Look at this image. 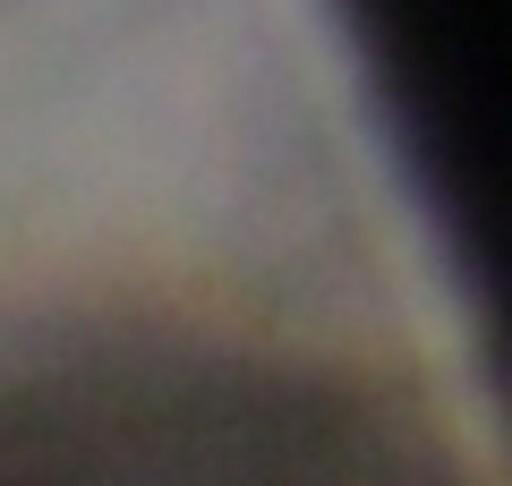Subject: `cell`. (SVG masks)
<instances>
[{
  "instance_id": "6da1fadb",
  "label": "cell",
  "mask_w": 512,
  "mask_h": 486,
  "mask_svg": "<svg viewBox=\"0 0 512 486\" xmlns=\"http://www.w3.org/2000/svg\"><path fill=\"white\" fill-rule=\"evenodd\" d=\"M0 486H461V469L359 376L180 342L9 376Z\"/></svg>"
}]
</instances>
